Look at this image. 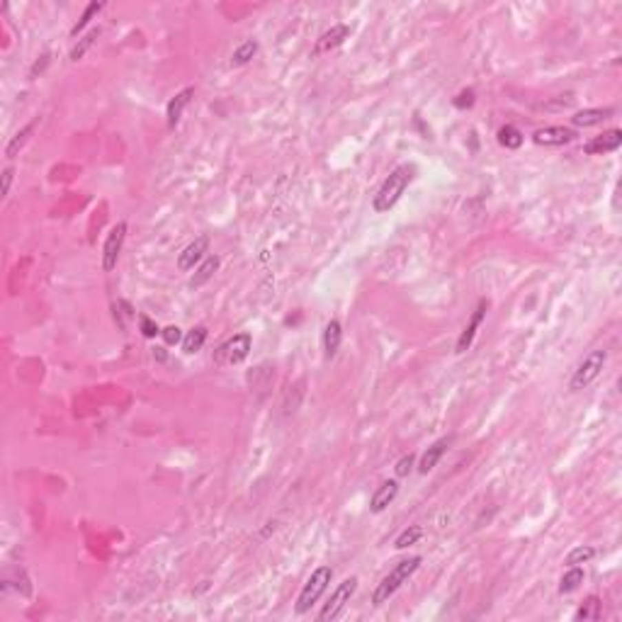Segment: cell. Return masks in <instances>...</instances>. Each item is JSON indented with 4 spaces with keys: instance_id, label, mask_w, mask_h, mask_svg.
Returning <instances> with one entry per match:
<instances>
[{
    "instance_id": "29",
    "label": "cell",
    "mask_w": 622,
    "mask_h": 622,
    "mask_svg": "<svg viewBox=\"0 0 622 622\" xmlns=\"http://www.w3.org/2000/svg\"><path fill=\"white\" fill-rule=\"evenodd\" d=\"M413 462H416V457H413V455H406V457L399 459V462H396V467H394L396 477H406V474L413 469Z\"/></svg>"
},
{
    "instance_id": "19",
    "label": "cell",
    "mask_w": 622,
    "mask_h": 622,
    "mask_svg": "<svg viewBox=\"0 0 622 622\" xmlns=\"http://www.w3.org/2000/svg\"><path fill=\"white\" fill-rule=\"evenodd\" d=\"M219 262H221V260H219V258H216V256H209V258H207V260L200 265V270H197V273H195V278L190 280L192 287H202V284H205V282H209L211 275H214L216 270H219Z\"/></svg>"
},
{
    "instance_id": "5",
    "label": "cell",
    "mask_w": 622,
    "mask_h": 622,
    "mask_svg": "<svg viewBox=\"0 0 622 622\" xmlns=\"http://www.w3.org/2000/svg\"><path fill=\"white\" fill-rule=\"evenodd\" d=\"M357 591V576H348V579H343V581L335 586V591L331 593V598L326 601V605L321 608L319 612V622H331L335 620V617L343 612V608L350 603V598H353V593Z\"/></svg>"
},
{
    "instance_id": "2",
    "label": "cell",
    "mask_w": 622,
    "mask_h": 622,
    "mask_svg": "<svg viewBox=\"0 0 622 622\" xmlns=\"http://www.w3.org/2000/svg\"><path fill=\"white\" fill-rule=\"evenodd\" d=\"M421 557H408V559H402L399 564L394 566V569L389 571V574L382 579V583L375 588V593H372V603L375 605H382V603H386L391 596H394L399 588L404 586V583L411 579L413 574H416V569L421 566Z\"/></svg>"
},
{
    "instance_id": "17",
    "label": "cell",
    "mask_w": 622,
    "mask_h": 622,
    "mask_svg": "<svg viewBox=\"0 0 622 622\" xmlns=\"http://www.w3.org/2000/svg\"><path fill=\"white\" fill-rule=\"evenodd\" d=\"M340 338H343V329H340V321H329L324 329V355H326V360H331V357H335V353H338L340 348Z\"/></svg>"
},
{
    "instance_id": "11",
    "label": "cell",
    "mask_w": 622,
    "mask_h": 622,
    "mask_svg": "<svg viewBox=\"0 0 622 622\" xmlns=\"http://www.w3.org/2000/svg\"><path fill=\"white\" fill-rule=\"evenodd\" d=\"M209 251V236H197L195 241L190 243V246L185 248V251L178 256V268L183 270V273H187V270H192L197 265V262L205 258V253Z\"/></svg>"
},
{
    "instance_id": "8",
    "label": "cell",
    "mask_w": 622,
    "mask_h": 622,
    "mask_svg": "<svg viewBox=\"0 0 622 622\" xmlns=\"http://www.w3.org/2000/svg\"><path fill=\"white\" fill-rule=\"evenodd\" d=\"M486 309H488V302H486V299H481V302H479V307L474 309V314H472V319H469V324L464 326V331L459 333L457 345H455V353L462 355V353H467V350H469V345H472V340H474V335H477L479 326H481L484 316H486Z\"/></svg>"
},
{
    "instance_id": "23",
    "label": "cell",
    "mask_w": 622,
    "mask_h": 622,
    "mask_svg": "<svg viewBox=\"0 0 622 622\" xmlns=\"http://www.w3.org/2000/svg\"><path fill=\"white\" fill-rule=\"evenodd\" d=\"M499 144L506 146V149H520V144H523V134H520V129H515L513 124L501 127L499 129Z\"/></svg>"
},
{
    "instance_id": "27",
    "label": "cell",
    "mask_w": 622,
    "mask_h": 622,
    "mask_svg": "<svg viewBox=\"0 0 622 622\" xmlns=\"http://www.w3.org/2000/svg\"><path fill=\"white\" fill-rule=\"evenodd\" d=\"M103 8H105V3H90V6L85 8V12H83V15H81V20L76 22V27H73V30H71V37H78V32L85 30V27L90 25V20H93V17L98 15V12L103 10Z\"/></svg>"
},
{
    "instance_id": "31",
    "label": "cell",
    "mask_w": 622,
    "mask_h": 622,
    "mask_svg": "<svg viewBox=\"0 0 622 622\" xmlns=\"http://www.w3.org/2000/svg\"><path fill=\"white\" fill-rule=\"evenodd\" d=\"M139 324H141V333H144L146 338H156V335L160 333V329L154 324V321L149 319V316H141V319H139Z\"/></svg>"
},
{
    "instance_id": "18",
    "label": "cell",
    "mask_w": 622,
    "mask_h": 622,
    "mask_svg": "<svg viewBox=\"0 0 622 622\" xmlns=\"http://www.w3.org/2000/svg\"><path fill=\"white\" fill-rule=\"evenodd\" d=\"M34 129H37V119H34V122L27 124V127H22L20 132H17V134L12 136L10 144L6 146V156H8V158H15V156L20 154V149L27 144V139H30V136H32V132H34Z\"/></svg>"
},
{
    "instance_id": "4",
    "label": "cell",
    "mask_w": 622,
    "mask_h": 622,
    "mask_svg": "<svg viewBox=\"0 0 622 622\" xmlns=\"http://www.w3.org/2000/svg\"><path fill=\"white\" fill-rule=\"evenodd\" d=\"M605 360H608L605 350H593V353H588L586 357H583L581 365L576 367L574 375H571L569 389L581 391V389H586L591 382H596L598 377H601L603 367H605Z\"/></svg>"
},
{
    "instance_id": "13",
    "label": "cell",
    "mask_w": 622,
    "mask_h": 622,
    "mask_svg": "<svg viewBox=\"0 0 622 622\" xmlns=\"http://www.w3.org/2000/svg\"><path fill=\"white\" fill-rule=\"evenodd\" d=\"M396 494H399V484H396L394 479L382 481L380 486H377L375 494H372V499H370V510L372 513H382V510H384L386 506L396 499Z\"/></svg>"
},
{
    "instance_id": "10",
    "label": "cell",
    "mask_w": 622,
    "mask_h": 622,
    "mask_svg": "<svg viewBox=\"0 0 622 622\" xmlns=\"http://www.w3.org/2000/svg\"><path fill=\"white\" fill-rule=\"evenodd\" d=\"M620 146H622V132L620 129H610V132H603L601 136L588 141V144L583 146V151L591 156H603V154H612V151H617Z\"/></svg>"
},
{
    "instance_id": "15",
    "label": "cell",
    "mask_w": 622,
    "mask_h": 622,
    "mask_svg": "<svg viewBox=\"0 0 622 622\" xmlns=\"http://www.w3.org/2000/svg\"><path fill=\"white\" fill-rule=\"evenodd\" d=\"M608 117H612V107H591V110H581L571 117V124L574 127H596V124H603Z\"/></svg>"
},
{
    "instance_id": "22",
    "label": "cell",
    "mask_w": 622,
    "mask_h": 622,
    "mask_svg": "<svg viewBox=\"0 0 622 622\" xmlns=\"http://www.w3.org/2000/svg\"><path fill=\"white\" fill-rule=\"evenodd\" d=\"M98 37H100V30H98V27H93V30L87 32L85 37H81L76 47L71 49V61H81V59L87 54V49H90V47H93V44H95V39H98Z\"/></svg>"
},
{
    "instance_id": "24",
    "label": "cell",
    "mask_w": 622,
    "mask_h": 622,
    "mask_svg": "<svg viewBox=\"0 0 622 622\" xmlns=\"http://www.w3.org/2000/svg\"><path fill=\"white\" fill-rule=\"evenodd\" d=\"M256 54H258V41L248 39V41H243L241 47H236V49H234V54H231V63H234V66H243V63H248V61H251V59L256 56Z\"/></svg>"
},
{
    "instance_id": "7",
    "label": "cell",
    "mask_w": 622,
    "mask_h": 622,
    "mask_svg": "<svg viewBox=\"0 0 622 622\" xmlns=\"http://www.w3.org/2000/svg\"><path fill=\"white\" fill-rule=\"evenodd\" d=\"M124 238H127V224L119 221L117 227L107 234V241H105V246H103V270L105 273H110V270L117 268V260H119V253H122Z\"/></svg>"
},
{
    "instance_id": "26",
    "label": "cell",
    "mask_w": 622,
    "mask_h": 622,
    "mask_svg": "<svg viewBox=\"0 0 622 622\" xmlns=\"http://www.w3.org/2000/svg\"><path fill=\"white\" fill-rule=\"evenodd\" d=\"M596 557V550L593 547H574V550L566 554V566H581L586 561H591Z\"/></svg>"
},
{
    "instance_id": "12",
    "label": "cell",
    "mask_w": 622,
    "mask_h": 622,
    "mask_svg": "<svg viewBox=\"0 0 622 622\" xmlns=\"http://www.w3.org/2000/svg\"><path fill=\"white\" fill-rule=\"evenodd\" d=\"M348 34H350V27L348 25H333L329 32H324V34L319 37V41H316V47H314V56L329 54L331 49L340 47V44L348 39Z\"/></svg>"
},
{
    "instance_id": "28",
    "label": "cell",
    "mask_w": 622,
    "mask_h": 622,
    "mask_svg": "<svg viewBox=\"0 0 622 622\" xmlns=\"http://www.w3.org/2000/svg\"><path fill=\"white\" fill-rule=\"evenodd\" d=\"M598 615H601V601H598L596 596H591L581 608H579L576 620H598Z\"/></svg>"
},
{
    "instance_id": "16",
    "label": "cell",
    "mask_w": 622,
    "mask_h": 622,
    "mask_svg": "<svg viewBox=\"0 0 622 622\" xmlns=\"http://www.w3.org/2000/svg\"><path fill=\"white\" fill-rule=\"evenodd\" d=\"M448 445H450V437H440V440L433 442L431 448H428L426 453H423L421 462H418V472H421V474H428V472H431V469L435 467L437 462H440V457H442V455H445Z\"/></svg>"
},
{
    "instance_id": "20",
    "label": "cell",
    "mask_w": 622,
    "mask_h": 622,
    "mask_svg": "<svg viewBox=\"0 0 622 622\" xmlns=\"http://www.w3.org/2000/svg\"><path fill=\"white\" fill-rule=\"evenodd\" d=\"M581 583H583V569L569 566V571L561 576V581H559V593H574Z\"/></svg>"
},
{
    "instance_id": "14",
    "label": "cell",
    "mask_w": 622,
    "mask_h": 622,
    "mask_svg": "<svg viewBox=\"0 0 622 622\" xmlns=\"http://www.w3.org/2000/svg\"><path fill=\"white\" fill-rule=\"evenodd\" d=\"M192 95H195V87H185V90H180V93L175 95L173 100L168 103V110H165V117H168V127L175 129V124L180 122L183 112H185V107L190 105Z\"/></svg>"
},
{
    "instance_id": "6",
    "label": "cell",
    "mask_w": 622,
    "mask_h": 622,
    "mask_svg": "<svg viewBox=\"0 0 622 622\" xmlns=\"http://www.w3.org/2000/svg\"><path fill=\"white\" fill-rule=\"evenodd\" d=\"M251 345H253L251 333L234 335L231 340H227V343L219 348V353H216V362H219V365H238V362H243L248 357Z\"/></svg>"
},
{
    "instance_id": "33",
    "label": "cell",
    "mask_w": 622,
    "mask_h": 622,
    "mask_svg": "<svg viewBox=\"0 0 622 622\" xmlns=\"http://www.w3.org/2000/svg\"><path fill=\"white\" fill-rule=\"evenodd\" d=\"M472 103H474V93H472V90H464V93H459V98L455 100V105H457V107H464V105L469 107Z\"/></svg>"
},
{
    "instance_id": "1",
    "label": "cell",
    "mask_w": 622,
    "mask_h": 622,
    "mask_svg": "<svg viewBox=\"0 0 622 622\" xmlns=\"http://www.w3.org/2000/svg\"><path fill=\"white\" fill-rule=\"evenodd\" d=\"M413 178H416V165L413 163L396 165V168L389 173V178H386V180L382 183L380 190H377L375 200H372L375 211H389L396 202L402 200V195L406 192V187L413 183Z\"/></svg>"
},
{
    "instance_id": "25",
    "label": "cell",
    "mask_w": 622,
    "mask_h": 622,
    "mask_svg": "<svg viewBox=\"0 0 622 622\" xmlns=\"http://www.w3.org/2000/svg\"><path fill=\"white\" fill-rule=\"evenodd\" d=\"M421 537H423V528H421V525H411V528H406L402 535L396 537L394 547H396V550H406V547L416 545Z\"/></svg>"
},
{
    "instance_id": "30",
    "label": "cell",
    "mask_w": 622,
    "mask_h": 622,
    "mask_svg": "<svg viewBox=\"0 0 622 622\" xmlns=\"http://www.w3.org/2000/svg\"><path fill=\"white\" fill-rule=\"evenodd\" d=\"M160 335H163V340L168 345L180 343V338H183V333H180V329H178V326H165V329L160 331Z\"/></svg>"
},
{
    "instance_id": "9",
    "label": "cell",
    "mask_w": 622,
    "mask_h": 622,
    "mask_svg": "<svg viewBox=\"0 0 622 622\" xmlns=\"http://www.w3.org/2000/svg\"><path fill=\"white\" fill-rule=\"evenodd\" d=\"M574 139H576V132L569 127H545V129H537L535 134H532V141L537 146H564Z\"/></svg>"
},
{
    "instance_id": "21",
    "label": "cell",
    "mask_w": 622,
    "mask_h": 622,
    "mask_svg": "<svg viewBox=\"0 0 622 622\" xmlns=\"http://www.w3.org/2000/svg\"><path fill=\"white\" fill-rule=\"evenodd\" d=\"M205 340H207V329L205 326H195V329L185 335V340H183V350H185L187 355L197 353V350H202Z\"/></svg>"
},
{
    "instance_id": "3",
    "label": "cell",
    "mask_w": 622,
    "mask_h": 622,
    "mask_svg": "<svg viewBox=\"0 0 622 622\" xmlns=\"http://www.w3.org/2000/svg\"><path fill=\"white\" fill-rule=\"evenodd\" d=\"M331 579H333V569H331V566H319L316 571H311V576L307 579V583H304L302 593H299V598H297V605H294L297 615H304V612L311 610V605L326 593Z\"/></svg>"
},
{
    "instance_id": "32",
    "label": "cell",
    "mask_w": 622,
    "mask_h": 622,
    "mask_svg": "<svg viewBox=\"0 0 622 622\" xmlns=\"http://www.w3.org/2000/svg\"><path fill=\"white\" fill-rule=\"evenodd\" d=\"M12 175H15V170L8 165L6 170H3V195H8L10 192V185H12Z\"/></svg>"
}]
</instances>
